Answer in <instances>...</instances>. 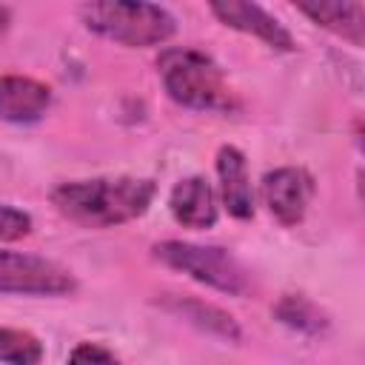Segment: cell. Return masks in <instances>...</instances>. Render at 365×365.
<instances>
[{"label":"cell","instance_id":"6da1fadb","mask_svg":"<svg viewBox=\"0 0 365 365\" xmlns=\"http://www.w3.org/2000/svg\"><path fill=\"white\" fill-rule=\"evenodd\" d=\"M157 194L148 177H88L57 182L48 194L60 217L83 228H117L143 217Z\"/></svg>","mask_w":365,"mask_h":365},{"label":"cell","instance_id":"7a4b0ae2","mask_svg":"<svg viewBox=\"0 0 365 365\" xmlns=\"http://www.w3.org/2000/svg\"><path fill=\"white\" fill-rule=\"evenodd\" d=\"M157 74L165 94L191 111H231L234 91L217 60L194 46H171L157 57Z\"/></svg>","mask_w":365,"mask_h":365},{"label":"cell","instance_id":"3957f363","mask_svg":"<svg viewBox=\"0 0 365 365\" xmlns=\"http://www.w3.org/2000/svg\"><path fill=\"white\" fill-rule=\"evenodd\" d=\"M80 20L91 34L125 48L163 46L177 31L174 14L154 3H120V0L83 3Z\"/></svg>","mask_w":365,"mask_h":365},{"label":"cell","instance_id":"277c9868","mask_svg":"<svg viewBox=\"0 0 365 365\" xmlns=\"http://www.w3.org/2000/svg\"><path fill=\"white\" fill-rule=\"evenodd\" d=\"M154 259L163 265L191 277L194 282H202L214 291L242 297L248 291V271L242 262L220 245H200V242H185V240H163L154 248Z\"/></svg>","mask_w":365,"mask_h":365},{"label":"cell","instance_id":"5b68a950","mask_svg":"<svg viewBox=\"0 0 365 365\" xmlns=\"http://www.w3.org/2000/svg\"><path fill=\"white\" fill-rule=\"evenodd\" d=\"M77 277L54 259L0 248V294L14 297H68Z\"/></svg>","mask_w":365,"mask_h":365},{"label":"cell","instance_id":"8992f818","mask_svg":"<svg viewBox=\"0 0 365 365\" xmlns=\"http://www.w3.org/2000/svg\"><path fill=\"white\" fill-rule=\"evenodd\" d=\"M314 191H317L314 177L299 165H279L268 171L259 182L262 202L268 205L271 217L285 228H294L305 220Z\"/></svg>","mask_w":365,"mask_h":365},{"label":"cell","instance_id":"52a82bcc","mask_svg":"<svg viewBox=\"0 0 365 365\" xmlns=\"http://www.w3.org/2000/svg\"><path fill=\"white\" fill-rule=\"evenodd\" d=\"M208 11L228 29L251 34L257 40H262L265 46L277 48V51H294L297 43L291 37V31L274 17L268 14L262 6L257 3H242V0H217L208 6Z\"/></svg>","mask_w":365,"mask_h":365},{"label":"cell","instance_id":"ba28073f","mask_svg":"<svg viewBox=\"0 0 365 365\" xmlns=\"http://www.w3.org/2000/svg\"><path fill=\"white\" fill-rule=\"evenodd\" d=\"M51 86L26 74H0V120L29 125L46 117L51 108Z\"/></svg>","mask_w":365,"mask_h":365},{"label":"cell","instance_id":"9c48e42d","mask_svg":"<svg viewBox=\"0 0 365 365\" xmlns=\"http://www.w3.org/2000/svg\"><path fill=\"white\" fill-rule=\"evenodd\" d=\"M168 211L177 225L194 228V231L211 228L220 220L217 194H214L211 182L200 174H191V177H182L174 182V188L168 194Z\"/></svg>","mask_w":365,"mask_h":365},{"label":"cell","instance_id":"30bf717a","mask_svg":"<svg viewBox=\"0 0 365 365\" xmlns=\"http://www.w3.org/2000/svg\"><path fill=\"white\" fill-rule=\"evenodd\" d=\"M217 180L225 211L234 220L254 217V185L248 174V160L237 145H220L217 151Z\"/></svg>","mask_w":365,"mask_h":365},{"label":"cell","instance_id":"8fae6325","mask_svg":"<svg viewBox=\"0 0 365 365\" xmlns=\"http://www.w3.org/2000/svg\"><path fill=\"white\" fill-rule=\"evenodd\" d=\"M163 308L171 311L174 317L185 319L188 325H194V328H200L211 336H220L225 342H240L242 339L240 322L214 302H205V299H197V297H188V294H163Z\"/></svg>","mask_w":365,"mask_h":365},{"label":"cell","instance_id":"7c38bea8","mask_svg":"<svg viewBox=\"0 0 365 365\" xmlns=\"http://www.w3.org/2000/svg\"><path fill=\"white\" fill-rule=\"evenodd\" d=\"M297 9L314 20L317 26L328 29L331 34L348 40L351 46L365 43V6L356 0L339 3V0H314V3H297Z\"/></svg>","mask_w":365,"mask_h":365},{"label":"cell","instance_id":"4fadbf2b","mask_svg":"<svg viewBox=\"0 0 365 365\" xmlns=\"http://www.w3.org/2000/svg\"><path fill=\"white\" fill-rule=\"evenodd\" d=\"M274 317L288 325L291 331H299L305 336H322L328 331V317L319 305H314L308 297L302 294H285L279 297V302L274 305Z\"/></svg>","mask_w":365,"mask_h":365},{"label":"cell","instance_id":"5bb4252c","mask_svg":"<svg viewBox=\"0 0 365 365\" xmlns=\"http://www.w3.org/2000/svg\"><path fill=\"white\" fill-rule=\"evenodd\" d=\"M46 348L31 331L0 328V362L3 365H40Z\"/></svg>","mask_w":365,"mask_h":365},{"label":"cell","instance_id":"9a60e30c","mask_svg":"<svg viewBox=\"0 0 365 365\" xmlns=\"http://www.w3.org/2000/svg\"><path fill=\"white\" fill-rule=\"evenodd\" d=\"M34 228V220L29 211L0 202V242H17L23 237H29Z\"/></svg>","mask_w":365,"mask_h":365},{"label":"cell","instance_id":"2e32d148","mask_svg":"<svg viewBox=\"0 0 365 365\" xmlns=\"http://www.w3.org/2000/svg\"><path fill=\"white\" fill-rule=\"evenodd\" d=\"M66 365H123V362L100 342H77L71 348Z\"/></svg>","mask_w":365,"mask_h":365},{"label":"cell","instance_id":"e0dca14e","mask_svg":"<svg viewBox=\"0 0 365 365\" xmlns=\"http://www.w3.org/2000/svg\"><path fill=\"white\" fill-rule=\"evenodd\" d=\"M9 23H11V9L0 3V37L6 34V29H9Z\"/></svg>","mask_w":365,"mask_h":365}]
</instances>
